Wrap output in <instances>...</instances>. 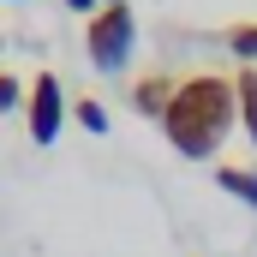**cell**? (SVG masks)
Listing matches in <instances>:
<instances>
[{
	"label": "cell",
	"mask_w": 257,
	"mask_h": 257,
	"mask_svg": "<svg viewBox=\"0 0 257 257\" xmlns=\"http://www.w3.org/2000/svg\"><path fill=\"white\" fill-rule=\"evenodd\" d=\"M0 60H6V36H0Z\"/></svg>",
	"instance_id": "cell-11"
},
{
	"label": "cell",
	"mask_w": 257,
	"mask_h": 257,
	"mask_svg": "<svg viewBox=\"0 0 257 257\" xmlns=\"http://www.w3.org/2000/svg\"><path fill=\"white\" fill-rule=\"evenodd\" d=\"M66 114H72V96H66L60 72H54V66H42V72L24 84V126H30V138H36L42 150H54V144H60Z\"/></svg>",
	"instance_id": "cell-3"
},
{
	"label": "cell",
	"mask_w": 257,
	"mask_h": 257,
	"mask_svg": "<svg viewBox=\"0 0 257 257\" xmlns=\"http://www.w3.org/2000/svg\"><path fill=\"white\" fill-rule=\"evenodd\" d=\"M66 6H72V12H84V18H90V6L102 12V0H66Z\"/></svg>",
	"instance_id": "cell-10"
},
{
	"label": "cell",
	"mask_w": 257,
	"mask_h": 257,
	"mask_svg": "<svg viewBox=\"0 0 257 257\" xmlns=\"http://www.w3.org/2000/svg\"><path fill=\"white\" fill-rule=\"evenodd\" d=\"M12 108H24V84L0 66V114H12Z\"/></svg>",
	"instance_id": "cell-9"
},
{
	"label": "cell",
	"mask_w": 257,
	"mask_h": 257,
	"mask_svg": "<svg viewBox=\"0 0 257 257\" xmlns=\"http://www.w3.org/2000/svg\"><path fill=\"white\" fill-rule=\"evenodd\" d=\"M72 120H78L84 132H96V138H102V132H108V108H102L96 96H78V102H72Z\"/></svg>",
	"instance_id": "cell-8"
},
{
	"label": "cell",
	"mask_w": 257,
	"mask_h": 257,
	"mask_svg": "<svg viewBox=\"0 0 257 257\" xmlns=\"http://www.w3.org/2000/svg\"><path fill=\"white\" fill-rule=\"evenodd\" d=\"M239 120V96H233V78H221V72H192V78H180L174 84V96H168V108H162V138L186 156V162H209L215 150H221V138L233 132Z\"/></svg>",
	"instance_id": "cell-1"
},
{
	"label": "cell",
	"mask_w": 257,
	"mask_h": 257,
	"mask_svg": "<svg viewBox=\"0 0 257 257\" xmlns=\"http://www.w3.org/2000/svg\"><path fill=\"white\" fill-rule=\"evenodd\" d=\"M233 96H239V126L257 144V66H239L233 72Z\"/></svg>",
	"instance_id": "cell-6"
},
{
	"label": "cell",
	"mask_w": 257,
	"mask_h": 257,
	"mask_svg": "<svg viewBox=\"0 0 257 257\" xmlns=\"http://www.w3.org/2000/svg\"><path fill=\"white\" fill-rule=\"evenodd\" d=\"M221 42L239 54V66H257V18H233V24L221 30Z\"/></svg>",
	"instance_id": "cell-7"
},
{
	"label": "cell",
	"mask_w": 257,
	"mask_h": 257,
	"mask_svg": "<svg viewBox=\"0 0 257 257\" xmlns=\"http://www.w3.org/2000/svg\"><path fill=\"white\" fill-rule=\"evenodd\" d=\"M174 84H180V78H168V72H150V78H138V84H132V108H138V114H150V120H162V108H168Z\"/></svg>",
	"instance_id": "cell-4"
},
{
	"label": "cell",
	"mask_w": 257,
	"mask_h": 257,
	"mask_svg": "<svg viewBox=\"0 0 257 257\" xmlns=\"http://www.w3.org/2000/svg\"><path fill=\"white\" fill-rule=\"evenodd\" d=\"M102 6H108V0H102Z\"/></svg>",
	"instance_id": "cell-12"
},
{
	"label": "cell",
	"mask_w": 257,
	"mask_h": 257,
	"mask_svg": "<svg viewBox=\"0 0 257 257\" xmlns=\"http://www.w3.org/2000/svg\"><path fill=\"white\" fill-rule=\"evenodd\" d=\"M132 54H138V12L126 0H108L102 12H90V24H84V60L96 72H120Z\"/></svg>",
	"instance_id": "cell-2"
},
{
	"label": "cell",
	"mask_w": 257,
	"mask_h": 257,
	"mask_svg": "<svg viewBox=\"0 0 257 257\" xmlns=\"http://www.w3.org/2000/svg\"><path fill=\"white\" fill-rule=\"evenodd\" d=\"M215 186L257 209V168H251V162H221V168H215Z\"/></svg>",
	"instance_id": "cell-5"
}]
</instances>
